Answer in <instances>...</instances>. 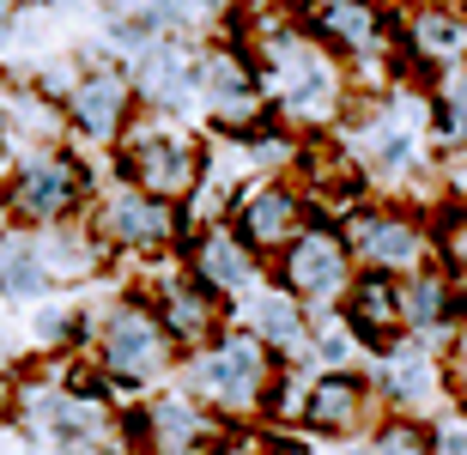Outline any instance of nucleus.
Segmentation results:
<instances>
[{
  "label": "nucleus",
  "instance_id": "nucleus-1",
  "mask_svg": "<svg viewBox=\"0 0 467 455\" xmlns=\"http://www.w3.org/2000/svg\"><path fill=\"white\" fill-rule=\"evenodd\" d=\"M231 36L255 55L274 128H285L297 140L340 134V122H347L352 104H358V79H352L347 61L304 25L297 0H249L243 18L231 25Z\"/></svg>",
  "mask_w": 467,
  "mask_h": 455
},
{
  "label": "nucleus",
  "instance_id": "nucleus-2",
  "mask_svg": "<svg viewBox=\"0 0 467 455\" xmlns=\"http://www.w3.org/2000/svg\"><path fill=\"white\" fill-rule=\"evenodd\" d=\"M91 377L116 395V401H146L158 388H176L182 377V346L171 340V328L158 322V310L146 304V292H116L104 310H91V340H86Z\"/></svg>",
  "mask_w": 467,
  "mask_h": 455
},
{
  "label": "nucleus",
  "instance_id": "nucleus-3",
  "mask_svg": "<svg viewBox=\"0 0 467 455\" xmlns=\"http://www.w3.org/2000/svg\"><path fill=\"white\" fill-rule=\"evenodd\" d=\"M340 140L358 158V171L370 176V189H407L413 176H431L443 164L431 146V116H425V86L395 79L382 91H358L352 116L340 122Z\"/></svg>",
  "mask_w": 467,
  "mask_h": 455
},
{
  "label": "nucleus",
  "instance_id": "nucleus-4",
  "mask_svg": "<svg viewBox=\"0 0 467 455\" xmlns=\"http://www.w3.org/2000/svg\"><path fill=\"white\" fill-rule=\"evenodd\" d=\"M176 383L189 388L201 407H213L231 431H255V425H274V413H279L285 358L274 346H261L255 334L225 328L219 340H207L201 352L182 358V377Z\"/></svg>",
  "mask_w": 467,
  "mask_h": 455
},
{
  "label": "nucleus",
  "instance_id": "nucleus-5",
  "mask_svg": "<svg viewBox=\"0 0 467 455\" xmlns=\"http://www.w3.org/2000/svg\"><path fill=\"white\" fill-rule=\"evenodd\" d=\"M382 419L389 413H382V395L364 365L352 370L285 365V388H279V413H274L279 431H297L322 450H340V443H364Z\"/></svg>",
  "mask_w": 467,
  "mask_h": 455
},
{
  "label": "nucleus",
  "instance_id": "nucleus-6",
  "mask_svg": "<svg viewBox=\"0 0 467 455\" xmlns=\"http://www.w3.org/2000/svg\"><path fill=\"white\" fill-rule=\"evenodd\" d=\"M109 176L134 182V189L171 201V207H194L213 176V152L182 116H158L140 109V122L128 128V140L109 152Z\"/></svg>",
  "mask_w": 467,
  "mask_h": 455
},
{
  "label": "nucleus",
  "instance_id": "nucleus-7",
  "mask_svg": "<svg viewBox=\"0 0 467 455\" xmlns=\"http://www.w3.org/2000/svg\"><path fill=\"white\" fill-rule=\"evenodd\" d=\"M98 182L104 176H98L91 152H79L73 140L31 146V152H18L6 164V176H0L6 207H13V225H25V231H49V225H67V219H86Z\"/></svg>",
  "mask_w": 467,
  "mask_h": 455
},
{
  "label": "nucleus",
  "instance_id": "nucleus-8",
  "mask_svg": "<svg viewBox=\"0 0 467 455\" xmlns=\"http://www.w3.org/2000/svg\"><path fill=\"white\" fill-rule=\"evenodd\" d=\"M352 243L358 274H382V280H419L437 267V212L413 207L407 194H370L364 207L340 219Z\"/></svg>",
  "mask_w": 467,
  "mask_h": 455
},
{
  "label": "nucleus",
  "instance_id": "nucleus-9",
  "mask_svg": "<svg viewBox=\"0 0 467 455\" xmlns=\"http://www.w3.org/2000/svg\"><path fill=\"white\" fill-rule=\"evenodd\" d=\"M86 225L98 231L109 262H146L152 267V262L182 255L194 219H189V207H171V201L121 182V176H104L98 194H91V207H86Z\"/></svg>",
  "mask_w": 467,
  "mask_h": 455
},
{
  "label": "nucleus",
  "instance_id": "nucleus-10",
  "mask_svg": "<svg viewBox=\"0 0 467 455\" xmlns=\"http://www.w3.org/2000/svg\"><path fill=\"white\" fill-rule=\"evenodd\" d=\"M297 13L352 67V79H370L377 73V91L407 79L400 73V55H395V6L389 0H297Z\"/></svg>",
  "mask_w": 467,
  "mask_h": 455
},
{
  "label": "nucleus",
  "instance_id": "nucleus-11",
  "mask_svg": "<svg viewBox=\"0 0 467 455\" xmlns=\"http://www.w3.org/2000/svg\"><path fill=\"white\" fill-rule=\"evenodd\" d=\"M194 109L225 140H249V134H261V128L274 122L267 116V91H261V67L237 36H207L201 43V61H194Z\"/></svg>",
  "mask_w": 467,
  "mask_h": 455
},
{
  "label": "nucleus",
  "instance_id": "nucleus-12",
  "mask_svg": "<svg viewBox=\"0 0 467 455\" xmlns=\"http://www.w3.org/2000/svg\"><path fill=\"white\" fill-rule=\"evenodd\" d=\"M274 280L310 315L340 310V298H347L352 280H358V262H352V243H347V231H340V219H322V212H316L310 225L297 231V243L274 262Z\"/></svg>",
  "mask_w": 467,
  "mask_h": 455
},
{
  "label": "nucleus",
  "instance_id": "nucleus-13",
  "mask_svg": "<svg viewBox=\"0 0 467 455\" xmlns=\"http://www.w3.org/2000/svg\"><path fill=\"white\" fill-rule=\"evenodd\" d=\"M121 438H128L134 455H213L231 438V425L176 383V388H158V395L128 407L121 413Z\"/></svg>",
  "mask_w": 467,
  "mask_h": 455
},
{
  "label": "nucleus",
  "instance_id": "nucleus-14",
  "mask_svg": "<svg viewBox=\"0 0 467 455\" xmlns=\"http://www.w3.org/2000/svg\"><path fill=\"white\" fill-rule=\"evenodd\" d=\"M61 109H67V140L79 152H116L128 128L140 122V91L121 61H86Z\"/></svg>",
  "mask_w": 467,
  "mask_h": 455
},
{
  "label": "nucleus",
  "instance_id": "nucleus-15",
  "mask_svg": "<svg viewBox=\"0 0 467 455\" xmlns=\"http://www.w3.org/2000/svg\"><path fill=\"white\" fill-rule=\"evenodd\" d=\"M395 55L407 79H437L467 67V0H400L395 6Z\"/></svg>",
  "mask_w": 467,
  "mask_h": 455
},
{
  "label": "nucleus",
  "instance_id": "nucleus-16",
  "mask_svg": "<svg viewBox=\"0 0 467 455\" xmlns=\"http://www.w3.org/2000/svg\"><path fill=\"white\" fill-rule=\"evenodd\" d=\"M140 292H146V304L158 310V322L171 328V340L182 346V358H189V352H201L207 340H219V334L231 328L225 298L194 280L189 267H182V255H171V262H152V274L140 280Z\"/></svg>",
  "mask_w": 467,
  "mask_h": 455
},
{
  "label": "nucleus",
  "instance_id": "nucleus-17",
  "mask_svg": "<svg viewBox=\"0 0 467 455\" xmlns=\"http://www.w3.org/2000/svg\"><path fill=\"white\" fill-rule=\"evenodd\" d=\"M225 219L243 231V237H249V249H255L261 262L274 267L279 255L297 243V231L316 219V207L304 201V189H297L292 176L267 171V176H249V182H243Z\"/></svg>",
  "mask_w": 467,
  "mask_h": 455
},
{
  "label": "nucleus",
  "instance_id": "nucleus-18",
  "mask_svg": "<svg viewBox=\"0 0 467 455\" xmlns=\"http://www.w3.org/2000/svg\"><path fill=\"white\" fill-rule=\"evenodd\" d=\"M364 370H370V383H377V395H382V413H400V419H437V413L455 407L443 352L419 346V340H400V346L377 352Z\"/></svg>",
  "mask_w": 467,
  "mask_h": 455
},
{
  "label": "nucleus",
  "instance_id": "nucleus-19",
  "mask_svg": "<svg viewBox=\"0 0 467 455\" xmlns=\"http://www.w3.org/2000/svg\"><path fill=\"white\" fill-rule=\"evenodd\" d=\"M182 267H189L207 292H219L225 310H231V304H243L261 280H267V274H274V267L249 249V237H243L231 219H207V225H194L189 243H182Z\"/></svg>",
  "mask_w": 467,
  "mask_h": 455
},
{
  "label": "nucleus",
  "instance_id": "nucleus-20",
  "mask_svg": "<svg viewBox=\"0 0 467 455\" xmlns=\"http://www.w3.org/2000/svg\"><path fill=\"white\" fill-rule=\"evenodd\" d=\"M194 61H201V43H189V36H152V43H140L121 67H128V79H134V91H140V109L182 116V122H189Z\"/></svg>",
  "mask_w": 467,
  "mask_h": 455
},
{
  "label": "nucleus",
  "instance_id": "nucleus-21",
  "mask_svg": "<svg viewBox=\"0 0 467 455\" xmlns=\"http://www.w3.org/2000/svg\"><path fill=\"white\" fill-rule=\"evenodd\" d=\"M231 328H243V334H255L261 346H274L285 365H297L304 358V346H310V328H316V315L304 310V304L285 292V285L267 274V280L249 292L243 304H231Z\"/></svg>",
  "mask_w": 467,
  "mask_h": 455
},
{
  "label": "nucleus",
  "instance_id": "nucleus-22",
  "mask_svg": "<svg viewBox=\"0 0 467 455\" xmlns=\"http://www.w3.org/2000/svg\"><path fill=\"white\" fill-rule=\"evenodd\" d=\"M334 315L352 328V340L364 346V358H377V352H389V346H400V340H407L400 280H382V274H358Z\"/></svg>",
  "mask_w": 467,
  "mask_h": 455
},
{
  "label": "nucleus",
  "instance_id": "nucleus-23",
  "mask_svg": "<svg viewBox=\"0 0 467 455\" xmlns=\"http://www.w3.org/2000/svg\"><path fill=\"white\" fill-rule=\"evenodd\" d=\"M31 237H36V255H43V267H49L55 285H86V280H98V274L109 267V249L98 243V231H91L86 219L31 231Z\"/></svg>",
  "mask_w": 467,
  "mask_h": 455
},
{
  "label": "nucleus",
  "instance_id": "nucleus-24",
  "mask_svg": "<svg viewBox=\"0 0 467 455\" xmlns=\"http://www.w3.org/2000/svg\"><path fill=\"white\" fill-rule=\"evenodd\" d=\"M425 116H431L437 158H467V67L425 79Z\"/></svg>",
  "mask_w": 467,
  "mask_h": 455
},
{
  "label": "nucleus",
  "instance_id": "nucleus-25",
  "mask_svg": "<svg viewBox=\"0 0 467 455\" xmlns=\"http://www.w3.org/2000/svg\"><path fill=\"white\" fill-rule=\"evenodd\" d=\"M55 292L49 267H43V255H36V237L25 225H13L6 237H0V298L6 304H43Z\"/></svg>",
  "mask_w": 467,
  "mask_h": 455
},
{
  "label": "nucleus",
  "instance_id": "nucleus-26",
  "mask_svg": "<svg viewBox=\"0 0 467 455\" xmlns=\"http://www.w3.org/2000/svg\"><path fill=\"white\" fill-rule=\"evenodd\" d=\"M437 212V267L455 280V292L467 298V201H443Z\"/></svg>",
  "mask_w": 467,
  "mask_h": 455
},
{
  "label": "nucleus",
  "instance_id": "nucleus-27",
  "mask_svg": "<svg viewBox=\"0 0 467 455\" xmlns=\"http://www.w3.org/2000/svg\"><path fill=\"white\" fill-rule=\"evenodd\" d=\"M364 455H431V419H400V413H389L364 438Z\"/></svg>",
  "mask_w": 467,
  "mask_h": 455
},
{
  "label": "nucleus",
  "instance_id": "nucleus-28",
  "mask_svg": "<svg viewBox=\"0 0 467 455\" xmlns=\"http://www.w3.org/2000/svg\"><path fill=\"white\" fill-rule=\"evenodd\" d=\"M285 450H292V431H279V425H255V431H231L213 455H285Z\"/></svg>",
  "mask_w": 467,
  "mask_h": 455
},
{
  "label": "nucleus",
  "instance_id": "nucleus-29",
  "mask_svg": "<svg viewBox=\"0 0 467 455\" xmlns=\"http://www.w3.org/2000/svg\"><path fill=\"white\" fill-rule=\"evenodd\" d=\"M431 455H467V407H450L431 419Z\"/></svg>",
  "mask_w": 467,
  "mask_h": 455
},
{
  "label": "nucleus",
  "instance_id": "nucleus-30",
  "mask_svg": "<svg viewBox=\"0 0 467 455\" xmlns=\"http://www.w3.org/2000/svg\"><path fill=\"white\" fill-rule=\"evenodd\" d=\"M443 370H450V395H455V407H467V328L455 334V346L443 352Z\"/></svg>",
  "mask_w": 467,
  "mask_h": 455
},
{
  "label": "nucleus",
  "instance_id": "nucleus-31",
  "mask_svg": "<svg viewBox=\"0 0 467 455\" xmlns=\"http://www.w3.org/2000/svg\"><path fill=\"white\" fill-rule=\"evenodd\" d=\"M55 455H134L128 443H67V450H55Z\"/></svg>",
  "mask_w": 467,
  "mask_h": 455
},
{
  "label": "nucleus",
  "instance_id": "nucleus-32",
  "mask_svg": "<svg viewBox=\"0 0 467 455\" xmlns=\"http://www.w3.org/2000/svg\"><path fill=\"white\" fill-rule=\"evenodd\" d=\"M13 164V140H6V86H0V176Z\"/></svg>",
  "mask_w": 467,
  "mask_h": 455
},
{
  "label": "nucleus",
  "instance_id": "nucleus-33",
  "mask_svg": "<svg viewBox=\"0 0 467 455\" xmlns=\"http://www.w3.org/2000/svg\"><path fill=\"white\" fill-rule=\"evenodd\" d=\"M13 231V207H6V189H0V237Z\"/></svg>",
  "mask_w": 467,
  "mask_h": 455
},
{
  "label": "nucleus",
  "instance_id": "nucleus-34",
  "mask_svg": "<svg viewBox=\"0 0 467 455\" xmlns=\"http://www.w3.org/2000/svg\"><path fill=\"white\" fill-rule=\"evenodd\" d=\"M55 6H67V0H55Z\"/></svg>",
  "mask_w": 467,
  "mask_h": 455
}]
</instances>
